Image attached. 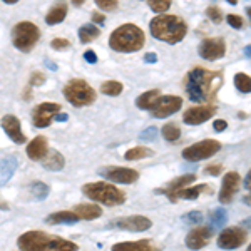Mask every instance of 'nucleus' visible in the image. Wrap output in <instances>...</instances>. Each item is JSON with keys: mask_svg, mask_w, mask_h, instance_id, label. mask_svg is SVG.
Returning a JSON list of instances; mask_svg holds the SVG:
<instances>
[{"mask_svg": "<svg viewBox=\"0 0 251 251\" xmlns=\"http://www.w3.org/2000/svg\"><path fill=\"white\" fill-rule=\"evenodd\" d=\"M223 84V75L216 71L194 67L186 74L184 89L193 102H211Z\"/></svg>", "mask_w": 251, "mask_h": 251, "instance_id": "obj_1", "label": "nucleus"}, {"mask_svg": "<svg viewBox=\"0 0 251 251\" xmlns=\"http://www.w3.org/2000/svg\"><path fill=\"white\" fill-rule=\"evenodd\" d=\"M149 32L151 35L161 42L177 44L188 34V25L181 17L171 14H159L149 22Z\"/></svg>", "mask_w": 251, "mask_h": 251, "instance_id": "obj_2", "label": "nucleus"}, {"mask_svg": "<svg viewBox=\"0 0 251 251\" xmlns=\"http://www.w3.org/2000/svg\"><path fill=\"white\" fill-rule=\"evenodd\" d=\"M146 35L141 27L136 24H123L117 29L112 30L111 37H109V47L114 52L121 54H132L144 47Z\"/></svg>", "mask_w": 251, "mask_h": 251, "instance_id": "obj_3", "label": "nucleus"}, {"mask_svg": "<svg viewBox=\"0 0 251 251\" xmlns=\"http://www.w3.org/2000/svg\"><path fill=\"white\" fill-rule=\"evenodd\" d=\"M82 194L86 198H89L91 201L109 206V208L119 206L126 201L124 191H121L117 186H114L112 183H107V181H96V183L84 184Z\"/></svg>", "mask_w": 251, "mask_h": 251, "instance_id": "obj_4", "label": "nucleus"}, {"mask_svg": "<svg viewBox=\"0 0 251 251\" xmlns=\"http://www.w3.org/2000/svg\"><path fill=\"white\" fill-rule=\"evenodd\" d=\"M64 97L74 107H87L96 102L97 94L84 79H71L62 89Z\"/></svg>", "mask_w": 251, "mask_h": 251, "instance_id": "obj_5", "label": "nucleus"}, {"mask_svg": "<svg viewBox=\"0 0 251 251\" xmlns=\"http://www.w3.org/2000/svg\"><path fill=\"white\" fill-rule=\"evenodd\" d=\"M12 37V46H14L17 50L24 52H30L32 49L37 46L39 39H40V29L35 24L29 22V20H24V22H19L14 25V29L10 32Z\"/></svg>", "mask_w": 251, "mask_h": 251, "instance_id": "obj_6", "label": "nucleus"}, {"mask_svg": "<svg viewBox=\"0 0 251 251\" xmlns=\"http://www.w3.org/2000/svg\"><path fill=\"white\" fill-rule=\"evenodd\" d=\"M221 149V143L216 139H203L196 144H191L188 148H184L183 151V157L189 163H198V161L208 159V157H213L216 152H220Z\"/></svg>", "mask_w": 251, "mask_h": 251, "instance_id": "obj_7", "label": "nucleus"}, {"mask_svg": "<svg viewBox=\"0 0 251 251\" xmlns=\"http://www.w3.org/2000/svg\"><path fill=\"white\" fill-rule=\"evenodd\" d=\"M54 240L52 234H47L39 229H32L17 238V246L20 251H49Z\"/></svg>", "mask_w": 251, "mask_h": 251, "instance_id": "obj_8", "label": "nucleus"}, {"mask_svg": "<svg viewBox=\"0 0 251 251\" xmlns=\"http://www.w3.org/2000/svg\"><path fill=\"white\" fill-rule=\"evenodd\" d=\"M97 173L100 177L117 184H132L139 179V173L136 169L123 168V166H104Z\"/></svg>", "mask_w": 251, "mask_h": 251, "instance_id": "obj_9", "label": "nucleus"}, {"mask_svg": "<svg viewBox=\"0 0 251 251\" xmlns=\"http://www.w3.org/2000/svg\"><path fill=\"white\" fill-rule=\"evenodd\" d=\"M248 231L243 226H229L225 228L218 236V246L221 250H236L246 243Z\"/></svg>", "mask_w": 251, "mask_h": 251, "instance_id": "obj_10", "label": "nucleus"}, {"mask_svg": "<svg viewBox=\"0 0 251 251\" xmlns=\"http://www.w3.org/2000/svg\"><path fill=\"white\" fill-rule=\"evenodd\" d=\"M60 112V104L57 102H40L32 109V123L35 127H49L54 117Z\"/></svg>", "mask_w": 251, "mask_h": 251, "instance_id": "obj_11", "label": "nucleus"}, {"mask_svg": "<svg viewBox=\"0 0 251 251\" xmlns=\"http://www.w3.org/2000/svg\"><path fill=\"white\" fill-rule=\"evenodd\" d=\"M181 107H183V99L179 96H161L152 106L151 114L157 119H166V117L179 112Z\"/></svg>", "mask_w": 251, "mask_h": 251, "instance_id": "obj_12", "label": "nucleus"}, {"mask_svg": "<svg viewBox=\"0 0 251 251\" xmlns=\"http://www.w3.org/2000/svg\"><path fill=\"white\" fill-rule=\"evenodd\" d=\"M198 54L204 60H220L226 54V42L221 37H208L200 44Z\"/></svg>", "mask_w": 251, "mask_h": 251, "instance_id": "obj_13", "label": "nucleus"}, {"mask_svg": "<svg viewBox=\"0 0 251 251\" xmlns=\"http://www.w3.org/2000/svg\"><path fill=\"white\" fill-rule=\"evenodd\" d=\"M111 226H114L117 229H123V231H148L152 226V221L146 216H141V214H132V216H124L119 218V220L112 221Z\"/></svg>", "mask_w": 251, "mask_h": 251, "instance_id": "obj_14", "label": "nucleus"}, {"mask_svg": "<svg viewBox=\"0 0 251 251\" xmlns=\"http://www.w3.org/2000/svg\"><path fill=\"white\" fill-rule=\"evenodd\" d=\"M214 114H216V107H214L213 104L189 107L183 114V123L188 126H200V124H203L206 121L211 119Z\"/></svg>", "mask_w": 251, "mask_h": 251, "instance_id": "obj_15", "label": "nucleus"}, {"mask_svg": "<svg viewBox=\"0 0 251 251\" xmlns=\"http://www.w3.org/2000/svg\"><path fill=\"white\" fill-rule=\"evenodd\" d=\"M213 238V228L208 226H194V228L186 234V246L193 251L203 250L208 246V243Z\"/></svg>", "mask_w": 251, "mask_h": 251, "instance_id": "obj_16", "label": "nucleus"}, {"mask_svg": "<svg viewBox=\"0 0 251 251\" xmlns=\"http://www.w3.org/2000/svg\"><path fill=\"white\" fill-rule=\"evenodd\" d=\"M240 179L241 177L236 171H229L225 174L223 183H221V189H220V196H218L221 204H229L233 201L234 194L240 189Z\"/></svg>", "mask_w": 251, "mask_h": 251, "instance_id": "obj_17", "label": "nucleus"}, {"mask_svg": "<svg viewBox=\"0 0 251 251\" xmlns=\"http://www.w3.org/2000/svg\"><path fill=\"white\" fill-rule=\"evenodd\" d=\"M194 179H196V176L194 174H183V176L176 177V179H171V183H168L163 188L156 189L157 194H164L166 198H168L171 203H176L177 201V193L181 191V189H184L186 186H189L191 183H194Z\"/></svg>", "mask_w": 251, "mask_h": 251, "instance_id": "obj_18", "label": "nucleus"}, {"mask_svg": "<svg viewBox=\"0 0 251 251\" xmlns=\"http://www.w3.org/2000/svg\"><path fill=\"white\" fill-rule=\"evenodd\" d=\"M0 126H2L3 132L7 134V137L15 144H24L27 143V137L22 132V127H20V121L17 116L14 114H7L2 117L0 121Z\"/></svg>", "mask_w": 251, "mask_h": 251, "instance_id": "obj_19", "label": "nucleus"}, {"mask_svg": "<svg viewBox=\"0 0 251 251\" xmlns=\"http://www.w3.org/2000/svg\"><path fill=\"white\" fill-rule=\"evenodd\" d=\"M157 243L152 240H137V241H123L116 243L111 248V251H161Z\"/></svg>", "mask_w": 251, "mask_h": 251, "instance_id": "obj_20", "label": "nucleus"}, {"mask_svg": "<svg viewBox=\"0 0 251 251\" xmlns=\"http://www.w3.org/2000/svg\"><path fill=\"white\" fill-rule=\"evenodd\" d=\"M27 156L32 161H42L49 154V141L46 136H37L27 144Z\"/></svg>", "mask_w": 251, "mask_h": 251, "instance_id": "obj_21", "label": "nucleus"}, {"mask_svg": "<svg viewBox=\"0 0 251 251\" xmlns=\"http://www.w3.org/2000/svg\"><path fill=\"white\" fill-rule=\"evenodd\" d=\"M69 7L64 0H57V2L52 5V9L47 12L46 15V24L47 25H57V24L64 22L67 17Z\"/></svg>", "mask_w": 251, "mask_h": 251, "instance_id": "obj_22", "label": "nucleus"}, {"mask_svg": "<svg viewBox=\"0 0 251 251\" xmlns=\"http://www.w3.org/2000/svg\"><path fill=\"white\" fill-rule=\"evenodd\" d=\"M17 166H19V163L14 156L0 159V188L5 186L12 179V176H14L15 171H17Z\"/></svg>", "mask_w": 251, "mask_h": 251, "instance_id": "obj_23", "label": "nucleus"}, {"mask_svg": "<svg viewBox=\"0 0 251 251\" xmlns=\"http://www.w3.org/2000/svg\"><path fill=\"white\" fill-rule=\"evenodd\" d=\"M72 211L84 221H92L102 216V208L97 204H75Z\"/></svg>", "mask_w": 251, "mask_h": 251, "instance_id": "obj_24", "label": "nucleus"}, {"mask_svg": "<svg viewBox=\"0 0 251 251\" xmlns=\"http://www.w3.org/2000/svg\"><path fill=\"white\" fill-rule=\"evenodd\" d=\"M44 221L47 225H75L77 221H80V218L74 211H57L49 214Z\"/></svg>", "mask_w": 251, "mask_h": 251, "instance_id": "obj_25", "label": "nucleus"}, {"mask_svg": "<svg viewBox=\"0 0 251 251\" xmlns=\"http://www.w3.org/2000/svg\"><path fill=\"white\" fill-rule=\"evenodd\" d=\"M161 97V91L159 89H151V91L144 92V94L137 96L136 99V107L143 109V111H151L152 106L157 102V99Z\"/></svg>", "mask_w": 251, "mask_h": 251, "instance_id": "obj_26", "label": "nucleus"}, {"mask_svg": "<svg viewBox=\"0 0 251 251\" xmlns=\"http://www.w3.org/2000/svg\"><path fill=\"white\" fill-rule=\"evenodd\" d=\"M42 166L47 171H60V169H64V166H66V159H64V156L60 154L59 151L52 149V151H49V154L42 159Z\"/></svg>", "mask_w": 251, "mask_h": 251, "instance_id": "obj_27", "label": "nucleus"}, {"mask_svg": "<svg viewBox=\"0 0 251 251\" xmlns=\"http://www.w3.org/2000/svg\"><path fill=\"white\" fill-rule=\"evenodd\" d=\"M204 193H213V188L209 184H198L194 188H188L186 186L184 189H181L177 193V200H188V201H193V200H198L201 194Z\"/></svg>", "mask_w": 251, "mask_h": 251, "instance_id": "obj_28", "label": "nucleus"}, {"mask_svg": "<svg viewBox=\"0 0 251 251\" xmlns=\"http://www.w3.org/2000/svg\"><path fill=\"white\" fill-rule=\"evenodd\" d=\"M77 35H79V40L82 44H91L92 40H96L97 37L100 35V30L99 27H96L94 24H84V25L79 27L77 30Z\"/></svg>", "mask_w": 251, "mask_h": 251, "instance_id": "obj_29", "label": "nucleus"}, {"mask_svg": "<svg viewBox=\"0 0 251 251\" xmlns=\"http://www.w3.org/2000/svg\"><path fill=\"white\" fill-rule=\"evenodd\" d=\"M154 154L151 148H146V146H136V148H131L129 151H126L124 159L126 161H139L144 159V157H151Z\"/></svg>", "mask_w": 251, "mask_h": 251, "instance_id": "obj_30", "label": "nucleus"}, {"mask_svg": "<svg viewBox=\"0 0 251 251\" xmlns=\"http://www.w3.org/2000/svg\"><path fill=\"white\" fill-rule=\"evenodd\" d=\"M161 136L164 137L168 143H176V141H179L181 137V129L177 124L174 123H169V124H164L163 129H161Z\"/></svg>", "mask_w": 251, "mask_h": 251, "instance_id": "obj_31", "label": "nucleus"}, {"mask_svg": "<svg viewBox=\"0 0 251 251\" xmlns=\"http://www.w3.org/2000/svg\"><path fill=\"white\" fill-rule=\"evenodd\" d=\"M123 91H124V86L119 82V80H106V82L100 84V92L106 94V96L116 97V96H119Z\"/></svg>", "mask_w": 251, "mask_h": 251, "instance_id": "obj_32", "label": "nucleus"}, {"mask_svg": "<svg viewBox=\"0 0 251 251\" xmlns=\"http://www.w3.org/2000/svg\"><path fill=\"white\" fill-rule=\"evenodd\" d=\"M233 80H234V86H236L238 91L243 92V94H251V77L248 74L238 72Z\"/></svg>", "mask_w": 251, "mask_h": 251, "instance_id": "obj_33", "label": "nucleus"}, {"mask_svg": "<svg viewBox=\"0 0 251 251\" xmlns=\"http://www.w3.org/2000/svg\"><path fill=\"white\" fill-rule=\"evenodd\" d=\"M30 193L34 200L44 201L49 196V193H50V188H49L46 183H42V181H35V183H32L30 186Z\"/></svg>", "mask_w": 251, "mask_h": 251, "instance_id": "obj_34", "label": "nucleus"}, {"mask_svg": "<svg viewBox=\"0 0 251 251\" xmlns=\"http://www.w3.org/2000/svg\"><path fill=\"white\" fill-rule=\"evenodd\" d=\"M173 0H149V9L152 12H156L157 15L159 14H166L171 7Z\"/></svg>", "mask_w": 251, "mask_h": 251, "instance_id": "obj_35", "label": "nucleus"}, {"mask_svg": "<svg viewBox=\"0 0 251 251\" xmlns=\"http://www.w3.org/2000/svg\"><path fill=\"white\" fill-rule=\"evenodd\" d=\"M228 220V213L225 211V208H218L211 213V225L213 228H221Z\"/></svg>", "mask_w": 251, "mask_h": 251, "instance_id": "obj_36", "label": "nucleus"}, {"mask_svg": "<svg viewBox=\"0 0 251 251\" xmlns=\"http://www.w3.org/2000/svg\"><path fill=\"white\" fill-rule=\"evenodd\" d=\"M206 17L211 20L213 24H221L223 19H225V15H223V12L220 7L216 5H209L208 9H206Z\"/></svg>", "mask_w": 251, "mask_h": 251, "instance_id": "obj_37", "label": "nucleus"}, {"mask_svg": "<svg viewBox=\"0 0 251 251\" xmlns=\"http://www.w3.org/2000/svg\"><path fill=\"white\" fill-rule=\"evenodd\" d=\"M183 221H184V225L198 226L201 221H203V213L201 211H189L183 216Z\"/></svg>", "mask_w": 251, "mask_h": 251, "instance_id": "obj_38", "label": "nucleus"}, {"mask_svg": "<svg viewBox=\"0 0 251 251\" xmlns=\"http://www.w3.org/2000/svg\"><path fill=\"white\" fill-rule=\"evenodd\" d=\"M94 3L104 12H114L119 5V0H94Z\"/></svg>", "mask_w": 251, "mask_h": 251, "instance_id": "obj_39", "label": "nucleus"}, {"mask_svg": "<svg viewBox=\"0 0 251 251\" xmlns=\"http://www.w3.org/2000/svg\"><path fill=\"white\" fill-rule=\"evenodd\" d=\"M50 47L57 52H64V50H67V49H71V40L62 39V37H55L50 40Z\"/></svg>", "mask_w": 251, "mask_h": 251, "instance_id": "obj_40", "label": "nucleus"}, {"mask_svg": "<svg viewBox=\"0 0 251 251\" xmlns=\"http://www.w3.org/2000/svg\"><path fill=\"white\" fill-rule=\"evenodd\" d=\"M44 82H46V75H44L42 72H32L30 80H29V87L44 86Z\"/></svg>", "mask_w": 251, "mask_h": 251, "instance_id": "obj_41", "label": "nucleus"}, {"mask_svg": "<svg viewBox=\"0 0 251 251\" xmlns=\"http://www.w3.org/2000/svg\"><path fill=\"white\" fill-rule=\"evenodd\" d=\"M226 22L229 24V27H233V29H241L243 27V19L240 15H234V14H228L226 15Z\"/></svg>", "mask_w": 251, "mask_h": 251, "instance_id": "obj_42", "label": "nucleus"}, {"mask_svg": "<svg viewBox=\"0 0 251 251\" xmlns=\"http://www.w3.org/2000/svg\"><path fill=\"white\" fill-rule=\"evenodd\" d=\"M156 136H157V129L156 127H148V129H144L143 132L139 134V139H143V141H154L156 139Z\"/></svg>", "mask_w": 251, "mask_h": 251, "instance_id": "obj_43", "label": "nucleus"}, {"mask_svg": "<svg viewBox=\"0 0 251 251\" xmlns=\"http://www.w3.org/2000/svg\"><path fill=\"white\" fill-rule=\"evenodd\" d=\"M223 173V166L221 164H211L204 168V174H211V176H220Z\"/></svg>", "mask_w": 251, "mask_h": 251, "instance_id": "obj_44", "label": "nucleus"}, {"mask_svg": "<svg viewBox=\"0 0 251 251\" xmlns=\"http://www.w3.org/2000/svg\"><path fill=\"white\" fill-rule=\"evenodd\" d=\"M91 20L94 24H99V25H104V22H106V17H104V14H100V12L94 10L91 14Z\"/></svg>", "mask_w": 251, "mask_h": 251, "instance_id": "obj_45", "label": "nucleus"}, {"mask_svg": "<svg viewBox=\"0 0 251 251\" xmlns=\"http://www.w3.org/2000/svg\"><path fill=\"white\" fill-rule=\"evenodd\" d=\"M226 127H228V123H226L225 119H216L213 123V129L216 132H223V131H226Z\"/></svg>", "mask_w": 251, "mask_h": 251, "instance_id": "obj_46", "label": "nucleus"}, {"mask_svg": "<svg viewBox=\"0 0 251 251\" xmlns=\"http://www.w3.org/2000/svg\"><path fill=\"white\" fill-rule=\"evenodd\" d=\"M84 60H86L87 64H96L97 62V54L94 50H91V49H89V50L84 52Z\"/></svg>", "mask_w": 251, "mask_h": 251, "instance_id": "obj_47", "label": "nucleus"}, {"mask_svg": "<svg viewBox=\"0 0 251 251\" xmlns=\"http://www.w3.org/2000/svg\"><path fill=\"white\" fill-rule=\"evenodd\" d=\"M144 62L146 64H156L157 62V54H154V52H148V54H144Z\"/></svg>", "mask_w": 251, "mask_h": 251, "instance_id": "obj_48", "label": "nucleus"}, {"mask_svg": "<svg viewBox=\"0 0 251 251\" xmlns=\"http://www.w3.org/2000/svg\"><path fill=\"white\" fill-rule=\"evenodd\" d=\"M67 119H69V116L66 112H59V114L54 117V121H57V123H66Z\"/></svg>", "mask_w": 251, "mask_h": 251, "instance_id": "obj_49", "label": "nucleus"}, {"mask_svg": "<svg viewBox=\"0 0 251 251\" xmlns=\"http://www.w3.org/2000/svg\"><path fill=\"white\" fill-rule=\"evenodd\" d=\"M245 188L251 189V171H248V174H246V177H245Z\"/></svg>", "mask_w": 251, "mask_h": 251, "instance_id": "obj_50", "label": "nucleus"}, {"mask_svg": "<svg viewBox=\"0 0 251 251\" xmlns=\"http://www.w3.org/2000/svg\"><path fill=\"white\" fill-rule=\"evenodd\" d=\"M241 226L246 229V231H248V229H251V218H246V220L243 221V225H241Z\"/></svg>", "mask_w": 251, "mask_h": 251, "instance_id": "obj_51", "label": "nucleus"}, {"mask_svg": "<svg viewBox=\"0 0 251 251\" xmlns=\"http://www.w3.org/2000/svg\"><path fill=\"white\" fill-rule=\"evenodd\" d=\"M243 52H245V57L246 59H251V44H250V46H246Z\"/></svg>", "mask_w": 251, "mask_h": 251, "instance_id": "obj_52", "label": "nucleus"}, {"mask_svg": "<svg viewBox=\"0 0 251 251\" xmlns=\"http://www.w3.org/2000/svg\"><path fill=\"white\" fill-rule=\"evenodd\" d=\"M243 201H245V203L248 204V206H251V189H250V193L246 194L245 198H243Z\"/></svg>", "mask_w": 251, "mask_h": 251, "instance_id": "obj_53", "label": "nucleus"}, {"mask_svg": "<svg viewBox=\"0 0 251 251\" xmlns=\"http://www.w3.org/2000/svg\"><path fill=\"white\" fill-rule=\"evenodd\" d=\"M9 208H10V206L7 204L5 201H2V200H0V209H3V211H7V209H9Z\"/></svg>", "mask_w": 251, "mask_h": 251, "instance_id": "obj_54", "label": "nucleus"}, {"mask_svg": "<svg viewBox=\"0 0 251 251\" xmlns=\"http://www.w3.org/2000/svg\"><path fill=\"white\" fill-rule=\"evenodd\" d=\"M71 2L74 3L75 7H80V5H82L84 2H86V0H71Z\"/></svg>", "mask_w": 251, "mask_h": 251, "instance_id": "obj_55", "label": "nucleus"}, {"mask_svg": "<svg viewBox=\"0 0 251 251\" xmlns=\"http://www.w3.org/2000/svg\"><path fill=\"white\" fill-rule=\"evenodd\" d=\"M46 66H47L49 69H54V71H55V69H57V66H55V64H52L50 60H46Z\"/></svg>", "mask_w": 251, "mask_h": 251, "instance_id": "obj_56", "label": "nucleus"}, {"mask_svg": "<svg viewBox=\"0 0 251 251\" xmlns=\"http://www.w3.org/2000/svg\"><path fill=\"white\" fill-rule=\"evenodd\" d=\"M246 15H248L250 22H251V7H246Z\"/></svg>", "mask_w": 251, "mask_h": 251, "instance_id": "obj_57", "label": "nucleus"}, {"mask_svg": "<svg viewBox=\"0 0 251 251\" xmlns=\"http://www.w3.org/2000/svg\"><path fill=\"white\" fill-rule=\"evenodd\" d=\"M2 2H5V3H9V5H12V3H17L19 0H2Z\"/></svg>", "mask_w": 251, "mask_h": 251, "instance_id": "obj_58", "label": "nucleus"}, {"mask_svg": "<svg viewBox=\"0 0 251 251\" xmlns=\"http://www.w3.org/2000/svg\"><path fill=\"white\" fill-rule=\"evenodd\" d=\"M226 2H228V3H231V5H236V3H238V0H226Z\"/></svg>", "mask_w": 251, "mask_h": 251, "instance_id": "obj_59", "label": "nucleus"}, {"mask_svg": "<svg viewBox=\"0 0 251 251\" xmlns=\"http://www.w3.org/2000/svg\"><path fill=\"white\" fill-rule=\"evenodd\" d=\"M246 251H251V243H250V246H248V248H246Z\"/></svg>", "mask_w": 251, "mask_h": 251, "instance_id": "obj_60", "label": "nucleus"}]
</instances>
